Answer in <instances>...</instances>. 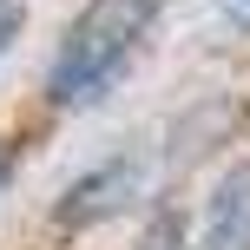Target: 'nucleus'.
Wrapping results in <instances>:
<instances>
[{
	"mask_svg": "<svg viewBox=\"0 0 250 250\" xmlns=\"http://www.w3.org/2000/svg\"><path fill=\"white\" fill-rule=\"evenodd\" d=\"M165 7L171 0H86L46 66V99L66 105V112L99 105L119 86V73L132 66V53L145 46V33L158 26Z\"/></svg>",
	"mask_w": 250,
	"mask_h": 250,
	"instance_id": "obj_1",
	"label": "nucleus"
},
{
	"mask_svg": "<svg viewBox=\"0 0 250 250\" xmlns=\"http://www.w3.org/2000/svg\"><path fill=\"white\" fill-rule=\"evenodd\" d=\"M204 250H250V165H230L204 204Z\"/></svg>",
	"mask_w": 250,
	"mask_h": 250,
	"instance_id": "obj_2",
	"label": "nucleus"
},
{
	"mask_svg": "<svg viewBox=\"0 0 250 250\" xmlns=\"http://www.w3.org/2000/svg\"><path fill=\"white\" fill-rule=\"evenodd\" d=\"M125 191H132V165H99V171H86L73 191L60 198V224H92V217H112L125 204Z\"/></svg>",
	"mask_w": 250,
	"mask_h": 250,
	"instance_id": "obj_3",
	"label": "nucleus"
},
{
	"mask_svg": "<svg viewBox=\"0 0 250 250\" xmlns=\"http://www.w3.org/2000/svg\"><path fill=\"white\" fill-rule=\"evenodd\" d=\"M138 250H185V224H178V217H158V224L138 237Z\"/></svg>",
	"mask_w": 250,
	"mask_h": 250,
	"instance_id": "obj_4",
	"label": "nucleus"
},
{
	"mask_svg": "<svg viewBox=\"0 0 250 250\" xmlns=\"http://www.w3.org/2000/svg\"><path fill=\"white\" fill-rule=\"evenodd\" d=\"M13 33H20V7H13V0H0V60H7Z\"/></svg>",
	"mask_w": 250,
	"mask_h": 250,
	"instance_id": "obj_5",
	"label": "nucleus"
},
{
	"mask_svg": "<svg viewBox=\"0 0 250 250\" xmlns=\"http://www.w3.org/2000/svg\"><path fill=\"white\" fill-rule=\"evenodd\" d=\"M7 185H13V145L0 138V191H7Z\"/></svg>",
	"mask_w": 250,
	"mask_h": 250,
	"instance_id": "obj_6",
	"label": "nucleus"
},
{
	"mask_svg": "<svg viewBox=\"0 0 250 250\" xmlns=\"http://www.w3.org/2000/svg\"><path fill=\"white\" fill-rule=\"evenodd\" d=\"M224 13H230L237 26H250V0H224Z\"/></svg>",
	"mask_w": 250,
	"mask_h": 250,
	"instance_id": "obj_7",
	"label": "nucleus"
}]
</instances>
